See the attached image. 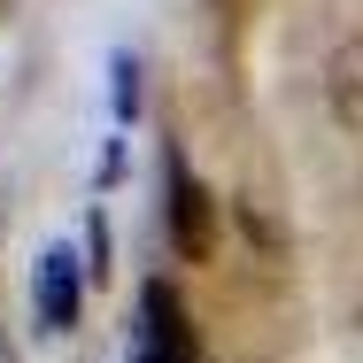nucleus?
<instances>
[{
	"mask_svg": "<svg viewBox=\"0 0 363 363\" xmlns=\"http://www.w3.org/2000/svg\"><path fill=\"white\" fill-rule=\"evenodd\" d=\"M85 271H93V279H108V224H101V217L85 224Z\"/></svg>",
	"mask_w": 363,
	"mask_h": 363,
	"instance_id": "nucleus-5",
	"label": "nucleus"
},
{
	"mask_svg": "<svg viewBox=\"0 0 363 363\" xmlns=\"http://www.w3.org/2000/svg\"><path fill=\"white\" fill-rule=\"evenodd\" d=\"M124 363H201L194 325H186V309H178V286H162V279L140 286V333H132V356Z\"/></svg>",
	"mask_w": 363,
	"mask_h": 363,
	"instance_id": "nucleus-1",
	"label": "nucleus"
},
{
	"mask_svg": "<svg viewBox=\"0 0 363 363\" xmlns=\"http://www.w3.org/2000/svg\"><path fill=\"white\" fill-rule=\"evenodd\" d=\"M108 77H116V116L132 124V116H140V62H132V55H116V62H108Z\"/></svg>",
	"mask_w": 363,
	"mask_h": 363,
	"instance_id": "nucleus-4",
	"label": "nucleus"
},
{
	"mask_svg": "<svg viewBox=\"0 0 363 363\" xmlns=\"http://www.w3.org/2000/svg\"><path fill=\"white\" fill-rule=\"evenodd\" d=\"M170 247L186 263H209V247H217V209H209L201 178L186 170V155H170Z\"/></svg>",
	"mask_w": 363,
	"mask_h": 363,
	"instance_id": "nucleus-3",
	"label": "nucleus"
},
{
	"mask_svg": "<svg viewBox=\"0 0 363 363\" xmlns=\"http://www.w3.org/2000/svg\"><path fill=\"white\" fill-rule=\"evenodd\" d=\"M85 255H70V240H55L31 271V309H39V333H70L77 309H85Z\"/></svg>",
	"mask_w": 363,
	"mask_h": 363,
	"instance_id": "nucleus-2",
	"label": "nucleus"
}]
</instances>
